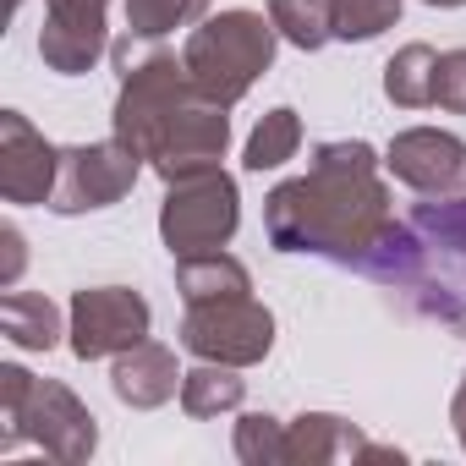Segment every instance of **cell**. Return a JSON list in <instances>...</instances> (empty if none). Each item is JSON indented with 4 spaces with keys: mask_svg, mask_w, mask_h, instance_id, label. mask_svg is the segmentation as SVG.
I'll use <instances>...</instances> for the list:
<instances>
[{
    "mask_svg": "<svg viewBox=\"0 0 466 466\" xmlns=\"http://www.w3.org/2000/svg\"><path fill=\"white\" fill-rule=\"evenodd\" d=\"M264 237L275 253L329 258L390 291H400L422 264L417 230L395 219L384 159L362 137L319 143L308 170L264 198Z\"/></svg>",
    "mask_w": 466,
    "mask_h": 466,
    "instance_id": "1",
    "label": "cell"
},
{
    "mask_svg": "<svg viewBox=\"0 0 466 466\" xmlns=\"http://www.w3.org/2000/svg\"><path fill=\"white\" fill-rule=\"evenodd\" d=\"M0 417H6V428H0V450H17L23 439H34L61 466H83L99 450L94 411L61 379H34L17 362L0 368Z\"/></svg>",
    "mask_w": 466,
    "mask_h": 466,
    "instance_id": "2",
    "label": "cell"
},
{
    "mask_svg": "<svg viewBox=\"0 0 466 466\" xmlns=\"http://www.w3.org/2000/svg\"><path fill=\"white\" fill-rule=\"evenodd\" d=\"M110 61L121 72V94H116V116H110V132L137 148L143 159L154 154V143L165 137V127L181 116V105L198 94L192 77H187V61H176L170 50H159L154 39L143 34H127L110 45Z\"/></svg>",
    "mask_w": 466,
    "mask_h": 466,
    "instance_id": "3",
    "label": "cell"
},
{
    "mask_svg": "<svg viewBox=\"0 0 466 466\" xmlns=\"http://www.w3.org/2000/svg\"><path fill=\"white\" fill-rule=\"evenodd\" d=\"M275 50H280L275 23H269L264 12L237 6V12H219V17L198 23V28L187 34L181 61H187L192 88H198L203 99H214V105L230 110V105H242L248 88L275 66Z\"/></svg>",
    "mask_w": 466,
    "mask_h": 466,
    "instance_id": "4",
    "label": "cell"
},
{
    "mask_svg": "<svg viewBox=\"0 0 466 466\" xmlns=\"http://www.w3.org/2000/svg\"><path fill=\"white\" fill-rule=\"evenodd\" d=\"M406 225L422 242V264L400 291L411 297V308L422 319H433L466 340V192L411 203Z\"/></svg>",
    "mask_w": 466,
    "mask_h": 466,
    "instance_id": "5",
    "label": "cell"
},
{
    "mask_svg": "<svg viewBox=\"0 0 466 466\" xmlns=\"http://www.w3.org/2000/svg\"><path fill=\"white\" fill-rule=\"evenodd\" d=\"M242 225V198L219 165L192 170L165 181V203H159V237L170 248V258H192V253H214L237 237Z\"/></svg>",
    "mask_w": 466,
    "mask_h": 466,
    "instance_id": "6",
    "label": "cell"
},
{
    "mask_svg": "<svg viewBox=\"0 0 466 466\" xmlns=\"http://www.w3.org/2000/svg\"><path fill=\"white\" fill-rule=\"evenodd\" d=\"M181 346L198 362H225V368H253L275 346V313L248 291V297H219V302H187L181 319Z\"/></svg>",
    "mask_w": 466,
    "mask_h": 466,
    "instance_id": "7",
    "label": "cell"
},
{
    "mask_svg": "<svg viewBox=\"0 0 466 466\" xmlns=\"http://www.w3.org/2000/svg\"><path fill=\"white\" fill-rule=\"evenodd\" d=\"M143 154L127 148L116 132L105 143H77V148H61V181H56V198L50 208L56 214H94V208H110L121 203L137 176H143Z\"/></svg>",
    "mask_w": 466,
    "mask_h": 466,
    "instance_id": "8",
    "label": "cell"
},
{
    "mask_svg": "<svg viewBox=\"0 0 466 466\" xmlns=\"http://www.w3.org/2000/svg\"><path fill=\"white\" fill-rule=\"evenodd\" d=\"M148 302L132 286H83L66 308V335H72V357L99 362V357H121L137 340H148Z\"/></svg>",
    "mask_w": 466,
    "mask_h": 466,
    "instance_id": "9",
    "label": "cell"
},
{
    "mask_svg": "<svg viewBox=\"0 0 466 466\" xmlns=\"http://www.w3.org/2000/svg\"><path fill=\"white\" fill-rule=\"evenodd\" d=\"M61 181V148L45 143V132L23 116V110H0V198L34 208L56 198Z\"/></svg>",
    "mask_w": 466,
    "mask_h": 466,
    "instance_id": "10",
    "label": "cell"
},
{
    "mask_svg": "<svg viewBox=\"0 0 466 466\" xmlns=\"http://www.w3.org/2000/svg\"><path fill=\"white\" fill-rule=\"evenodd\" d=\"M384 170L422 198L466 192V143L455 132H439V127H406L390 137Z\"/></svg>",
    "mask_w": 466,
    "mask_h": 466,
    "instance_id": "11",
    "label": "cell"
},
{
    "mask_svg": "<svg viewBox=\"0 0 466 466\" xmlns=\"http://www.w3.org/2000/svg\"><path fill=\"white\" fill-rule=\"evenodd\" d=\"M225 143H230V116H225V105L192 94V99L181 105V116L165 127V137L154 143L148 170H154L159 181H176V176L208 170V165L225 159Z\"/></svg>",
    "mask_w": 466,
    "mask_h": 466,
    "instance_id": "12",
    "label": "cell"
},
{
    "mask_svg": "<svg viewBox=\"0 0 466 466\" xmlns=\"http://www.w3.org/2000/svg\"><path fill=\"white\" fill-rule=\"evenodd\" d=\"M105 12L110 0H45V28H39V56L61 77H83L99 66L110 50L105 39Z\"/></svg>",
    "mask_w": 466,
    "mask_h": 466,
    "instance_id": "13",
    "label": "cell"
},
{
    "mask_svg": "<svg viewBox=\"0 0 466 466\" xmlns=\"http://www.w3.org/2000/svg\"><path fill=\"white\" fill-rule=\"evenodd\" d=\"M329 461H406L390 444H373L357 422L335 417V411H302L297 422H286V466H329Z\"/></svg>",
    "mask_w": 466,
    "mask_h": 466,
    "instance_id": "14",
    "label": "cell"
},
{
    "mask_svg": "<svg viewBox=\"0 0 466 466\" xmlns=\"http://www.w3.org/2000/svg\"><path fill=\"white\" fill-rule=\"evenodd\" d=\"M110 390H116V400L132 406V411H154V406H165L170 395H181L176 351L159 346V340H137L132 351L116 357V368H110Z\"/></svg>",
    "mask_w": 466,
    "mask_h": 466,
    "instance_id": "15",
    "label": "cell"
},
{
    "mask_svg": "<svg viewBox=\"0 0 466 466\" xmlns=\"http://www.w3.org/2000/svg\"><path fill=\"white\" fill-rule=\"evenodd\" d=\"M176 291H181V302L248 297V291H253V275H248V264H242V258H230L225 248H214V253L176 258Z\"/></svg>",
    "mask_w": 466,
    "mask_h": 466,
    "instance_id": "16",
    "label": "cell"
},
{
    "mask_svg": "<svg viewBox=\"0 0 466 466\" xmlns=\"http://www.w3.org/2000/svg\"><path fill=\"white\" fill-rule=\"evenodd\" d=\"M0 329L17 351H56L61 346V308L45 291H6L0 297Z\"/></svg>",
    "mask_w": 466,
    "mask_h": 466,
    "instance_id": "17",
    "label": "cell"
},
{
    "mask_svg": "<svg viewBox=\"0 0 466 466\" xmlns=\"http://www.w3.org/2000/svg\"><path fill=\"white\" fill-rule=\"evenodd\" d=\"M248 400V379L242 368H225V362H198L181 373V411L208 422V417H225V411H237Z\"/></svg>",
    "mask_w": 466,
    "mask_h": 466,
    "instance_id": "18",
    "label": "cell"
},
{
    "mask_svg": "<svg viewBox=\"0 0 466 466\" xmlns=\"http://www.w3.org/2000/svg\"><path fill=\"white\" fill-rule=\"evenodd\" d=\"M439 83V50L433 45H400L384 61V99L400 110H428Z\"/></svg>",
    "mask_w": 466,
    "mask_h": 466,
    "instance_id": "19",
    "label": "cell"
},
{
    "mask_svg": "<svg viewBox=\"0 0 466 466\" xmlns=\"http://www.w3.org/2000/svg\"><path fill=\"white\" fill-rule=\"evenodd\" d=\"M297 148H302V116H297L291 105H280V110H269V116L253 127L242 165L264 176V170H280L286 159H297Z\"/></svg>",
    "mask_w": 466,
    "mask_h": 466,
    "instance_id": "20",
    "label": "cell"
},
{
    "mask_svg": "<svg viewBox=\"0 0 466 466\" xmlns=\"http://www.w3.org/2000/svg\"><path fill=\"white\" fill-rule=\"evenodd\" d=\"M269 23H275V34L286 45H297L308 56L335 39V28H329V0H269Z\"/></svg>",
    "mask_w": 466,
    "mask_h": 466,
    "instance_id": "21",
    "label": "cell"
},
{
    "mask_svg": "<svg viewBox=\"0 0 466 466\" xmlns=\"http://www.w3.org/2000/svg\"><path fill=\"white\" fill-rule=\"evenodd\" d=\"M400 6L406 0H329V28L346 45H368L400 23Z\"/></svg>",
    "mask_w": 466,
    "mask_h": 466,
    "instance_id": "22",
    "label": "cell"
},
{
    "mask_svg": "<svg viewBox=\"0 0 466 466\" xmlns=\"http://www.w3.org/2000/svg\"><path fill=\"white\" fill-rule=\"evenodd\" d=\"M214 0H127V34L143 39H165L176 28H192L208 17Z\"/></svg>",
    "mask_w": 466,
    "mask_h": 466,
    "instance_id": "23",
    "label": "cell"
},
{
    "mask_svg": "<svg viewBox=\"0 0 466 466\" xmlns=\"http://www.w3.org/2000/svg\"><path fill=\"white\" fill-rule=\"evenodd\" d=\"M230 444H237L242 466H286V422L269 411H242Z\"/></svg>",
    "mask_w": 466,
    "mask_h": 466,
    "instance_id": "24",
    "label": "cell"
},
{
    "mask_svg": "<svg viewBox=\"0 0 466 466\" xmlns=\"http://www.w3.org/2000/svg\"><path fill=\"white\" fill-rule=\"evenodd\" d=\"M433 105L450 110V116H466V50H444V56H439Z\"/></svg>",
    "mask_w": 466,
    "mask_h": 466,
    "instance_id": "25",
    "label": "cell"
},
{
    "mask_svg": "<svg viewBox=\"0 0 466 466\" xmlns=\"http://www.w3.org/2000/svg\"><path fill=\"white\" fill-rule=\"evenodd\" d=\"M23 264H28V242H23V230L17 225H0V286H17V275H23Z\"/></svg>",
    "mask_w": 466,
    "mask_h": 466,
    "instance_id": "26",
    "label": "cell"
},
{
    "mask_svg": "<svg viewBox=\"0 0 466 466\" xmlns=\"http://www.w3.org/2000/svg\"><path fill=\"white\" fill-rule=\"evenodd\" d=\"M450 428H455V439H461V450H466V373H461L455 400H450Z\"/></svg>",
    "mask_w": 466,
    "mask_h": 466,
    "instance_id": "27",
    "label": "cell"
},
{
    "mask_svg": "<svg viewBox=\"0 0 466 466\" xmlns=\"http://www.w3.org/2000/svg\"><path fill=\"white\" fill-rule=\"evenodd\" d=\"M422 6H439V12H450V6H466V0H422Z\"/></svg>",
    "mask_w": 466,
    "mask_h": 466,
    "instance_id": "28",
    "label": "cell"
},
{
    "mask_svg": "<svg viewBox=\"0 0 466 466\" xmlns=\"http://www.w3.org/2000/svg\"><path fill=\"white\" fill-rule=\"evenodd\" d=\"M12 6H23V0H12Z\"/></svg>",
    "mask_w": 466,
    "mask_h": 466,
    "instance_id": "29",
    "label": "cell"
}]
</instances>
